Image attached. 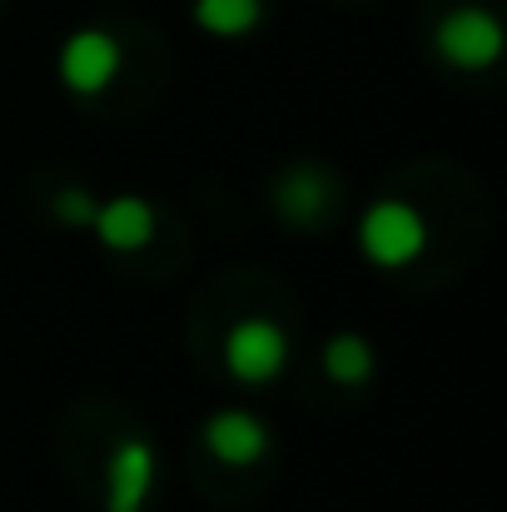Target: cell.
<instances>
[{"label": "cell", "instance_id": "11", "mask_svg": "<svg viewBox=\"0 0 507 512\" xmlns=\"http://www.w3.org/2000/svg\"><path fill=\"white\" fill-rule=\"evenodd\" d=\"M95 209H100V204L90 199V189H60V194H55V219L70 224V229H90Z\"/></svg>", "mask_w": 507, "mask_h": 512}, {"label": "cell", "instance_id": "10", "mask_svg": "<svg viewBox=\"0 0 507 512\" xmlns=\"http://www.w3.org/2000/svg\"><path fill=\"white\" fill-rule=\"evenodd\" d=\"M329 199V179L319 170H294L284 184H279V209L294 214V219H314Z\"/></svg>", "mask_w": 507, "mask_h": 512}, {"label": "cell", "instance_id": "6", "mask_svg": "<svg viewBox=\"0 0 507 512\" xmlns=\"http://www.w3.org/2000/svg\"><path fill=\"white\" fill-rule=\"evenodd\" d=\"M204 448H209L219 463L239 468V463H254V458L269 448V433H264V423H259L254 413L229 408V413H214V418L204 423Z\"/></svg>", "mask_w": 507, "mask_h": 512}, {"label": "cell", "instance_id": "1", "mask_svg": "<svg viewBox=\"0 0 507 512\" xmlns=\"http://www.w3.org/2000/svg\"><path fill=\"white\" fill-rule=\"evenodd\" d=\"M358 239H363V254L383 269H398V264H413L428 244V229H423V214L398 204V199H378L363 224H358Z\"/></svg>", "mask_w": 507, "mask_h": 512}, {"label": "cell", "instance_id": "3", "mask_svg": "<svg viewBox=\"0 0 507 512\" xmlns=\"http://www.w3.org/2000/svg\"><path fill=\"white\" fill-rule=\"evenodd\" d=\"M120 75V40L110 30H75L60 45V80L75 95H95Z\"/></svg>", "mask_w": 507, "mask_h": 512}, {"label": "cell", "instance_id": "4", "mask_svg": "<svg viewBox=\"0 0 507 512\" xmlns=\"http://www.w3.org/2000/svg\"><path fill=\"white\" fill-rule=\"evenodd\" d=\"M284 358H289V339H284V329L269 324V319H244V324H234L229 339H224V363H229V373L244 378V383L274 378V373L284 368Z\"/></svg>", "mask_w": 507, "mask_h": 512}, {"label": "cell", "instance_id": "8", "mask_svg": "<svg viewBox=\"0 0 507 512\" xmlns=\"http://www.w3.org/2000/svg\"><path fill=\"white\" fill-rule=\"evenodd\" d=\"M194 20L209 35L234 40V35H249L259 25V0H194Z\"/></svg>", "mask_w": 507, "mask_h": 512}, {"label": "cell", "instance_id": "5", "mask_svg": "<svg viewBox=\"0 0 507 512\" xmlns=\"http://www.w3.org/2000/svg\"><path fill=\"white\" fill-rule=\"evenodd\" d=\"M155 488V453L150 443H120L105 468V508L110 512H140Z\"/></svg>", "mask_w": 507, "mask_h": 512}, {"label": "cell", "instance_id": "9", "mask_svg": "<svg viewBox=\"0 0 507 512\" xmlns=\"http://www.w3.org/2000/svg\"><path fill=\"white\" fill-rule=\"evenodd\" d=\"M324 368H329L334 383H363L373 373V348H368V339H358V334H338L324 348Z\"/></svg>", "mask_w": 507, "mask_h": 512}, {"label": "cell", "instance_id": "7", "mask_svg": "<svg viewBox=\"0 0 507 512\" xmlns=\"http://www.w3.org/2000/svg\"><path fill=\"white\" fill-rule=\"evenodd\" d=\"M90 229L100 234L105 249H140L155 234V209L145 199H135V194H120V199H110V204L95 209Z\"/></svg>", "mask_w": 507, "mask_h": 512}, {"label": "cell", "instance_id": "2", "mask_svg": "<svg viewBox=\"0 0 507 512\" xmlns=\"http://www.w3.org/2000/svg\"><path fill=\"white\" fill-rule=\"evenodd\" d=\"M438 55L458 70H483L503 55V25L483 5H458L438 20Z\"/></svg>", "mask_w": 507, "mask_h": 512}]
</instances>
